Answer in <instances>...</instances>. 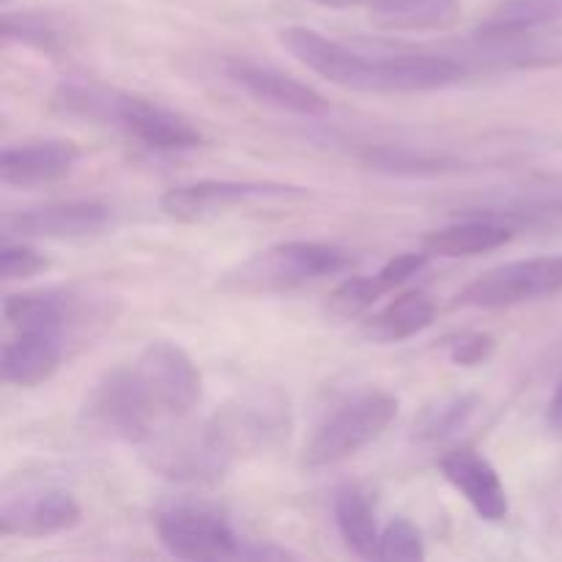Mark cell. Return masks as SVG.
Listing matches in <instances>:
<instances>
[{
	"mask_svg": "<svg viewBox=\"0 0 562 562\" xmlns=\"http://www.w3.org/2000/svg\"><path fill=\"white\" fill-rule=\"evenodd\" d=\"M280 44L300 64L316 71L327 82L351 91H376V60L368 53H357L349 44L327 38L324 33L305 25H291L280 31Z\"/></svg>",
	"mask_w": 562,
	"mask_h": 562,
	"instance_id": "8fae6325",
	"label": "cell"
},
{
	"mask_svg": "<svg viewBox=\"0 0 562 562\" xmlns=\"http://www.w3.org/2000/svg\"><path fill=\"white\" fill-rule=\"evenodd\" d=\"M291 404L278 387H252L234 395L206 420L214 442L234 464L280 448L291 434Z\"/></svg>",
	"mask_w": 562,
	"mask_h": 562,
	"instance_id": "7a4b0ae2",
	"label": "cell"
},
{
	"mask_svg": "<svg viewBox=\"0 0 562 562\" xmlns=\"http://www.w3.org/2000/svg\"><path fill=\"white\" fill-rule=\"evenodd\" d=\"M44 269H49L47 258L38 250H33L31 245H25V241H20V245L5 241L3 250H0V278L3 280L36 278Z\"/></svg>",
	"mask_w": 562,
	"mask_h": 562,
	"instance_id": "4dcf8cb0",
	"label": "cell"
},
{
	"mask_svg": "<svg viewBox=\"0 0 562 562\" xmlns=\"http://www.w3.org/2000/svg\"><path fill=\"white\" fill-rule=\"evenodd\" d=\"M351 267V256L329 241H280L225 274L223 285L245 294L294 291Z\"/></svg>",
	"mask_w": 562,
	"mask_h": 562,
	"instance_id": "3957f363",
	"label": "cell"
},
{
	"mask_svg": "<svg viewBox=\"0 0 562 562\" xmlns=\"http://www.w3.org/2000/svg\"><path fill=\"white\" fill-rule=\"evenodd\" d=\"M366 162L384 173L398 176H445L461 168V159L448 151H431V148L415 146H373L368 148Z\"/></svg>",
	"mask_w": 562,
	"mask_h": 562,
	"instance_id": "484cf974",
	"label": "cell"
},
{
	"mask_svg": "<svg viewBox=\"0 0 562 562\" xmlns=\"http://www.w3.org/2000/svg\"><path fill=\"white\" fill-rule=\"evenodd\" d=\"M64 360V340L47 335L16 333L14 340L3 346V379L16 387H38L58 373Z\"/></svg>",
	"mask_w": 562,
	"mask_h": 562,
	"instance_id": "ffe728a7",
	"label": "cell"
},
{
	"mask_svg": "<svg viewBox=\"0 0 562 562\" xmlns=\"http://www.w3.org/2000/svg\"><path fill=\"white\" fill-rule=\"evenodd\" d=\"M55 104L75 119L119 126L143 146L157 148V151H187L203 143L198 126H192L184 115L137 93L93 86V82H66L55 93Z\"/></svg>",
	"mask_w": 562,
	"mask_h": 562,
	"instance_id": "6da1fadb",
	"label": "cell"
},
{
	"mask_svg": "<svg viewBox=\"0 0 562 562\" xmlns=\"http://www.w3.org/2000/svg\"><path fill=\"white\" fill-rule=\"evenodd\" d=\"M0 31L5 42H20L44 55H60L66 47V31L47 11H3Z\"/></svg>",
	"mask_w": 562,
	"mask_h": 562,
	"instance_id": "83f0119b",
	"label": "cell"
},
{
	"mask_svg": "<svg viewBox=\"0 0 562 562\" xmlns=\"http://www.w3.org/2000/svg\"><path fill=\"white\" fill-rule=\"evenodd\" d=\"M335 525H338L340 538L357 558L376 560L379 554V532L373 508L366 499V494L357 486H344L335 494Z\"/></svg>",
	"mask_w": 562,
	"mask_h": 562,
	"instance_id": "d4e9b609",
	"label": "cell"
},
{
	"mask_svg": "<svg viewBox=\"0 0 562 562\" xmlns=\"http://www.w3.org/2000/svg\"><path fill=\"white\" fill-rule=\"evenodd\" d=\"M382 31H448L459 20V0H357Z\"/></svg>",
	"mask_w": 562,
	"mask_h": 562,
	"instance_id": "7402d4cb",
	"label": "cell"
},
{
	"mask_svg": "<svg viewBox=\"0 0 562 562\" xmlns=\"http://www.w3.org/2000/svg\"><path fill=\"white\" fill-rule=\"evenodd\" d=\"M223 69L234 86H239L258 102H267L272 108L289 110L296 115H307V119L329 113V102L316 88L285 75V71L272 69V66H261L247 58H228Z\"/></svg>",
	"mask_w": 562,
	"mask_h": 562,
	"instance_id": "5bb4252c",
	"label": "cell"
},
{
	"mask_svg": "<svg viewBox=\"0 0 562 562\" xmlns=\"http://www.w3.org/2000/svg\"><path fill=\"white\" fill-rule=\"evenodd\" d=\"M428 258H431V252H401V256L390 258L376 274L387 285V291H393L404 285L406 280L415 278V274H420L428 267Z\"/></svg>",
	"mask_w": 562,
	"mask_h": 562,
	"instance_id": "d6a6232c",
	"label": "cell"
},
{
	"mask_svg": "<svg viewBox=\"0 0 562 562\" xmlns=\"http://www.w3.org/2000/svg\"><path fill=\"white\" fill-rule=\"evenodd\" d=\"M514 239V231L503 223L483 217H464L459 223L448 225L426 234L423 239V250L431 256L445 258H464V256H481V252L499 250L503 245Z\"/></svg>",
	"mask_w": 562,
	"mask_h": 562,
	"instance_id": "603a6c76",
	"label": "cell"
},
{
	"mask_svg": "<svg viewBox=\"0 0 562 562\" xmlns=\"http://www.w3.org/2000/svg\"><path fill=\"white\" fill-rule=\"evenodd\" d=\"M88 423L99 431L132 445H146L154 437V420L159 417L151 395L143 387L135 366L115 368L93 387L86 406Z\"/></svg>",
	"mask_w": 562,
	"mask_h": 562,
	"instance_id": "8992f818",
	"label": "cell"
},
{
	"mask_svg": "<svg viewBox=\"0 0 562 562\" xmlns=\"http://www.w3.org/2000/svg\"><path fill=\"white\" fill-rule=\"evenodd\" d=\"M439 467H442L445 481L475 508L481 519L503 521L508 516V494L486 456L472 448H459L445 453Z\"/></svg>",
	"mask_w": 562,
	"mask_h": 562,
	"instance_id": "ac0fdd59",
	"label": "cell"
},
{
	"mask_svg": "<svg viewBox=\"0 0 562 562\" xmlns=\"http://www.w3.org/2000/svg\"><path fill=\"white\" fill-rule=\"evenodd\" d=\"M318 5H329V9H349V5H360L357 0H313Z\"/></svg>",
	"mask_w": 562,
	"mask_h": 562,
	"instance_id": "e575fe53",
	"label": "cell"
},
{
	"mask_svg": "<svg viewBox=\"0 0 562 562\" xmlns=\"http://www.w3.org/2000/svg\"><path fill=\"white\" fill-rule=\"evenodd\" d=\"M135 371L159 415L184 417L201 401V371L179 344L151 340L137 357Z\"/></svg>",
	"mask_w": 562,
	"mask_h": 562,
	"instance_id": "30bf717a",
	"label": "cell"
},
{
	"mask_svg": "<svg viewBox=\"0 0 562 562\" xmlns=\"http://www.w3.org/2000/svg\"><path fill=\"white\" fill-rule=\"evenodd\" d=\"M80 157V146L64 137L9 146L0 154V181L9 187L53 184V181L66 179Z\"/></svg>",
	"mask_w": 562,
	"mask_h": 562,
	"instance_id": "e0dca14e",
	"label": "cell"
},
{
	"mask_svg": "<svg viewBox=\"0 0 562 562\" xmlns=\"http://www.w3.org/2000/svg\"><path fill=\"white\" fill-rule=\"evenodd\" d=\"M434 316H437V307L426 291H406L384 311L368 318L362 333L379 344H398V340H409L431 327Z\"/></svg>",
	"mask_w": 562,
	"mask_h": 562,
	"instance_id": "cb8c5ba5",
	"label": "cell"
},
{
	"mask_svg": "<svg viewBox=\"0 0 562 562\" xmlns=\"http://www.w3.org/2000/svg\"><path fill=\"white\" fill-rule=\"evenodd\" d=\"M110 220L113 212L99 201L47 203V206L5 214L3 234L22 236V239H80L104 231Z\"/></svg>",
	"mask_w": 562,
	"mask_h": 562,
	"instance_id": "7c38bea8",
	"label": "cell"
},
{
	"mask_svg": "<svg viewBox=\"0 0 562 562\" xmlns=\"http://www.w3.org/2000/svg\"><path fill=\"white\" fill-rule=\"evenodd\" d=\"M426 558V547H423V538L417 532V527L409 519L398 516V519L390 521L382 530L379 538V554L376 560H423Z\"/></svg>",
	"mask_w": 562,
	"mask_h": 562,
	"instance_id": "f546056e",
	"label": "cell"
},
{
	"mask_svg": "<svg viewBox=\"0 0 562 562\" xmlns=\"http://www.w3.org/2000/svg\"><path fill=\"white\" fill-rule=\"evenodd\" d=\"M459 214L494 220L514 234H562V181L527 187L499 201H483L481 206H464Z\"/></svg>",
	"mask_w": 562,
	"mask_h": 562,
	"instance_id": "4fadbf2b",
	"label": "cell"
},
{
	"mask_svg": "<svg viewBox=\"0 0 562 562\" xmlns=\"http://www.w3.org/2000/svg\"><path fill=\"white\" fill-rule=\"evenodd\" d=\"M554 294H562V256H541L488 269L461 291L456 305L499 311Z\"/></svg>",
	"mask_w": 562,
	"mask_h": 562,
	"instance_id": "5b68a950",
	"label": "cell"
},
{
	"mask_svg": "<svg viewBox=\"0 0 562 562\" xmlns=\"http://www.w3.org/2000/svg\"><path fill=\"white\" fill-rule=\"evenodd\" d=\"M562 0H503L497 11L477 27V42L486 47H514L538 27L558 20Z\"/></svg>",
	"mask_w": 562,
	"mask_h": 562,
	"instance_id": "44dd1931",
	"label": "cell"
},
{
	"mask_svg": "<svg viewBox=\"0 0 562 562\" xmlns=\"http://www.w3.org/2000/svg\"><path fill=\"white\" fill-rule=\"evenodd\" d=\"M3 313L16 333L47 335L66 344L77 318V302L66 291H25L5 296Z\"/></svg>",
	"mask_w": 562,
	"mask_h": 562,
	"instance_id": "d6986e66",
	"label": "cell"
},
{
	"mask_svg": "<svg viewBox=\"0 0 562 562\" xmlns=\"http://www.w3.org/2000/svg\"><path fill=\"white\" fill-rule=\"evenodd\" d=\"M445 349H448V357L456 366L475 368L483 366V362L494 355L497 340L488 333H475V329H470V333H459L453 335V338L445 340Z\"/></svg>",
	"mask_w": 562,
	"mask_h": 562,
	"instance_id": "1f68e13d",
	"label": "cell"
},
{
	"mask_svg": "<svg viewBox=\"0 0 562 562\" xmlns=\"http://www.w3.org/2000/svg\"><path fill=\"white\" fill-rule=\"evenodd\" d=\"M398 398L387 390H362L324 417L305 448L307 467H333L382 437L398 417Z\"/></svg>",
	"mask_w": 562,
	"mask_h": 562,
	"instance_id": "277c9868",
	"label": "cell"
},
{
	"mask_svg": "<svg viewBox=\"0 0 562 562\" xmlns=\"http://www.w3.org/2000/svg\"><path fill=\"white\" fill-rule=\"evenodd\" d=\"M477 409V395L475 393H453L445 398L434 401L420 417L415 420V439L423 445H439L445 439L456 437L467 423L472 420Z\"/></svg>",
	"mask_w": 562,
	"mask_h": 562,
	"instance_id": "4316f807",
	"label": "cell"
},
{
	"mask_svg": "<svg viewBox=\"0 0 562 562\" xmlns=\"http://www.w3.org/2000/svg\"><path fill=\"white\" fill-rule=\"evenodd\" d=\"M547 420L554 431H562V382L554 390L552 401H549V409H547Z\"/></svg>",
	"mask_w": 562,
	"mask_h": 562,
	"instance_id": "836d02e7",
	"label": "cell"
},
{
	"mask_svg": "<svg viewBox=\"0 0 562 562\" xmlns=\"http://www.w3.org/2000/svg\"><path fill=\"white\" fill-rule=\"evenodd\" d=\"M80 519L82 508L71 494L60 492V488L25 492L20 497H9L0 508V536L49 538L75 530Z\"/></svg>",
	"mask_w": 562,
	"mask_h": 562,
	"instance_id": "2e32d148",
	"label": "cell"
},
{
	"mask_svg": "<svg viewBox=\"0 0 562 562\" xmlns=\"http://www.w3.org/2000/svg\"><path fill=\"white\" fill-rule=\"evenodd\" d=\"M157 536L179 560H231L245 554V543L217 508L179 503L157 514Z\"/></svg>",
	"mask_w": 562,
	"mask_h": 562,
	"instance_id": "52a82bcc",
	"label": "cell"
},
{
	"mask_svg": "<svg viewBox=\"0 0 562 562\" xmlns=\"http://www.w3.org/2000/svg\"><path fill=\"white\" fill-rule=\"evenodd\" d=\"M143 448V459L157 475L168 477L176 483H192V486H214L223 481L234 461L223 453L214 442L212 431L203 423L201 428L192 431H176L157 437L154 434Z\"/></svg>",
	"mask_w": 562,
	"mask_h": 562,
	"instance_id": "9c48e42d",
	"label": "cell"
},
{
	"mask_svg": "<svg viewBox=\"0 0 562 562\" xmlns=\"http://www.w3.org/2000/svg\"><path fill=\"white\" fill-rule=\"evenodd\" d=\"M384 294H387V285L379 280V274H373V278H346L344 283L329 291L327 313L333 318H340V322H349V318L362 316L368 307L376 305Z\"/></svg>",
	"mask_w": 562,
	"mask_h": 562,
	"instance_id": "f1b7e54d",
	"label": "cell"
},
{
	"mask_svg": "<svg viewBox=\"0 0 562 562\" xmlns=\"http://www.w3.org/2000/svg\"><path fill=\"white\" fill-rule=\"evenodd\" d=\"M307 195L311 190L305 187L280 184V181H195V184L170 187L159 206L179 223H201L247 203L291 201V198L300 201Z\"/></svg>",
	"mask_w": 562,
	"mask_h": 562,
	"instance_id": "ba28073f",
	"label": "cell"
},
{
	"mask_svg": "<svg viewBox=\"0 0 562 562\" xmlns=\"http://www.w3.org/2000/svg\"><path fill=\"white\" fill-rule=\"evenodd\" d=\"M373 60H376V91L382 93L439 91L467 77V66L453 55L442 53L398 49V53L373 55Z\"/></svg>",
	"mask_w": 562,
	"mask_h": 562,
	"instance_id": "9a60e30c",
	"label": "cell"
}]
</instances>
